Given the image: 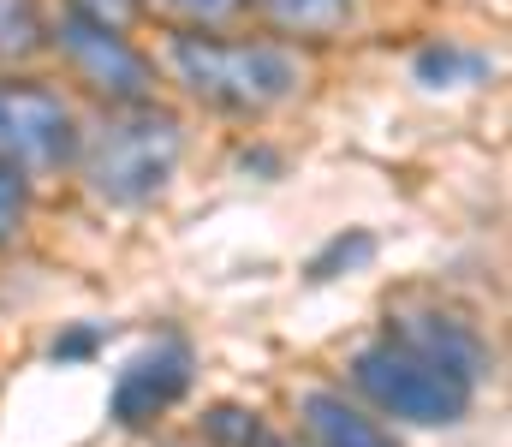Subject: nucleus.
Returning a JSON list of instances; mask_svg holds the SVG:
<instances>
[{"instance_id":"15","label":"nucleus","mask_w":512,"mask_h":447,"mask_svg":"<svg viewBox=\"0 0 512 447\" xmlns=\"http://www.w3.org/2000/svg\"><path fill=\"white\" fill-rule=\"evenodd\" d=\"M167 12H179V18H197V24H215V18H233L245 0H161Z\"/></svg>"},{"instance_id":"9","label":"nucleus","mask_w":512,"mask_h":447,"mask_svg":"<svg viewBox=\"0 0 512 447\" xmlns=\"http://www.w3.org/2000/svg\"><path fill=\"white\" fill-rule=\"evenodd\" d=\"M203 436L215 447H280L268 436V424L256 412H245V406H209L203 412Z\"/></svg>"},{"instance_id":"3","label":"nucleus","mask_w":512,"mask_h":447,"mask_svg":"<svg viewBox=\"0 0 512 447\" xmlns=\"http://www.w3.org/2000/svg\"><path fill=\"white\" fill-rule=\"evenodd\" d=\"M352 382L382 412L405 418V424H459L471 412V388L459 376H447V370H435V364H423V358H411V352H399L387 340L364 346L352 358Z\"/></svg>"},{"instance_id":"13","label":"nucleus","mask_w":512,"mask_h":447,"mask_svg":"<svg viewBox=\"0 0 512 447\" xmlns=\"http://www.w3.org/2000/svg\"><path fill=\"white\" fill-rule=\"evenodd\" d=\"M370 251H376V239H370V233H352V239H334V245H328V251H322V257L310 263V281H334L340 269H352V263H364Z\"/></svg>"},{"instance_id":"14","label":"nucleus","mask_w":512,"mask_h":447,"mask_svg":"<svg viewBox=\"0 0 512 447\" xmlns=\"http://www.w3.org/2000/svg\"><path fill=\"white\" fill-rule=\"evenodd\" d=\"M24 179H18V167H6L0 161V239H12L18 227H24Z\"/></svg>"},{"instance_id":"12","label":"nucleus","mask_w":512,"mask_h":447,"mask_svg":"<svg viewBox=\"0 0 512 447\" xmlns=\"http://www.w3.org/2000/svg\"><path fill=\"white\" fill-rule=\"evenodd\" d=\"M459 72L477 78L483 60H477V54H459V48H423V54H417V78H423V84H453Z\"/></svg>"},{"instance_id":"8","label":"nucleus","mask_w":512,"mask_h":447,"mask_svg":"<svg viewBox=\"0 0 512 447\" xmlns=\"http://www.w3.org/2000/svg\"><path fill=\"white\" fill-rule=\"evenodd\" d=\"M298 412H304V430L316 436V447H399L376 418H364L358 406H346L328 388H310L298 400Z\"/></svg>"},{"instance_id":"5","label":"nucleus","mask_w":512,"mask_h":447,"mask_svg":"<svg viewBox=\"0 0 512 447\" xmlns=\"http://www.w3.org/2000/svg\"><path fill=\"white\" fill-rule=\"evenodd\" d=\"M387 346H399V352L459 376L465 388H477V376L489 370V346L477 340V328L447 316V310H393L387 316Z\"/></svg>"},{"instance_id":"2","label":"nucleus","mask_w":512,"mask_h":447,"mask_svg":"<svg viewBox=\"0 0 512 447\" xmlns=\"http://www.w3.org/2000/svg\"><path fill=\"white\" fill-rule=\"evenodd\" d=\"M179 161V120L155 108H131L102 126L90 149V185L108 203H149Z\"/></svg>"},{"instance_id":"11","label":"nucleus","mask_w":512,"mask_h":447,"mask_svg":"<svg viewBox=\"0 0 512 447\" xmlns=\"http://www.w3.org/2000/svg\"><path fill=\"white\" fill-rule=\"evenodd\" d=\"M42 42V18H36V0H0V54L18 60Z\"/></svg>"},{"instance_id":"10","label":"nucleus","mask_w":512,"mask_h":447,"mask_svg":"<svg viewBox=\"0 0 512 447\" xmlns=\"http://www.w3.org/2000/svg\"><path fill=\"white\" fill-rule=\"evenodd\" d=\"M286 30H340L352 18V0H256Z\"/></svg>"},{"instance_id":"17","label":"nucleus","mask_w":512,"mask_h":447,"mask_svg":"<svg viewBox=\"0 0 512 447\" xmlns=\"http://www.w3.org/2000/svg\"><path fill=\"white\" fill-rule=\"evenodd\" d=\"M96 346H102V328H72V334H60V340H54V358H60V364H72V358H90Z\"/></svg>"},{"instance_id":"6","label":"nucleus","mask_w":512,"mask_h":447,"mask_svg":"<svg viewBox=\"0 0 512 447\" xmlns=\"http://www.w3.org/2000/svg\"><path fill=\"white\" fill-rule=\"evenodd\" d=\"M185 388H191V346H185V340H161V346L137 352L126 370H120L108 412H114V424L143 430V424H155Z\"/></svg>"},{"instance_id":"7","label":"nucleus","mask_w":512,"mask_h":447,"mask_svg":"<svg viewBox=\"0 0 512 447\" xmlns=\"http://www.w3.org/2000/svg\"><path fill=\"white\" fill-rule=\"evenodd\" d=\"M60 48L78 60V72H84L102 96L137 102V96L149 90V66H143V54H131L108 24H96V18H84V12H66V18H60Z\"/></svg>"},{"instance_id":"16","label":"nucleus","mask_w":512,"mask_h":447,"mask_svg":"<svg viewBox=\"0 0 512 447\" xmlns=\"http://www.w3.org/2000/svg\"><path fill=\"white\" fill-rule=\"evenodd\" d=\"M72 12H84V18H96V24H126L131 12H137V0H72Z\"/></svg>"},{"instance_id":"4","label":"nucleus","mask_w":512,"mask_h":447,"mask_svg":"<svg viewBox=\"0 0 512 447\" xmlns=\"http://www.w3.org/2000/svg\"><path fill=\"white\" fill-rule=\"evenodd\" d=\"M0 155L6 167H66L78 155L66 102L42 84H0Z\"/></svg>"},{"instance_id":"1","label":"nucleus","mask_w":512,"mask_h":447,"mask_svg":"<svg viewBox=\"0 0 512 447\" xmlns=\"http://www.w3.org/2000/svg\"><path fill=\"white\" fill-rule=\"evenodd\" d=\"M173 66L179 78L191 84V96H203L209 108H227V114H262L274 108L280 96H292L298 72L280 48H262V42H215V36H173Z\"/></svg>"}]
</instances>
